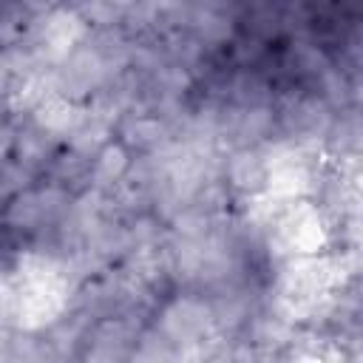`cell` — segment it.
<instances>
[{"instance_id":"obj_1","label":"cell","mask_w":363,"mask_h":363,"mask_svg":"<svg viewBox=\"0 0 363 363\" xmlns=\"http://www.w3.org/2000/svg\"><path fill=\"white\" fill-rule=\"evenodd\" d=\"M133 167V153L119 142L111 139L105 147L96 150V156L91 159L88 167V187L99 190V193H113L130 173Z\"/></svg>"}]
</instances>
